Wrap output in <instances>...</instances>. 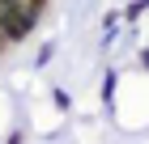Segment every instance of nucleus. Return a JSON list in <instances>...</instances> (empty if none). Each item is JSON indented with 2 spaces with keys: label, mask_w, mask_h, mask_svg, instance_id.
I'll list each match as a JSON object with an SVG mask.
<instances>
[{
  "label": "nucleus",
  "mask_w": 149,
  "mask_h": 144,
  "mask_svg": "<svg viewBox=\"0 0 149 144\" xmlns=\"http://www.w3.org/2000/svg\"><path fill=\"white\" fill-rule=\"evenodd\" d=\"M4 51H9V34L0 30V55H4Z\"/></svg>",
  "instance_id": "obj_3"
},
{
  "label": "nucleus",
  "mask_w": 149,
  "mask_h": 144,
  "mask_svg": "<svg viewBox=\"0 0 149 144\" xmlns=\"http://www.w3.org/2000/svg\"><path fill=\"white\" fill-rule=\"evenodd\" d=\"M30 9H26L22 0H0V30L9 34V43H22L26 34H30Z\"/></svg>",
  "instance_id": "obj_1"
},
{
  "label": "nucleus",
  "mask_w": 149,
  "mask_h": 144,
  "mask_svg": "<svg viewBox=\"0 0 149 144\" xmlns=\"http://www.w3.org/2000/svg\"><path fill=\"white\" fill-rule=\"evenodd\" d=\"M22 4H26V9H30V17H38V13L47 9V0H22Z\"/></svg>",
  "instance_id": "obj_2"
}]
</instances>
